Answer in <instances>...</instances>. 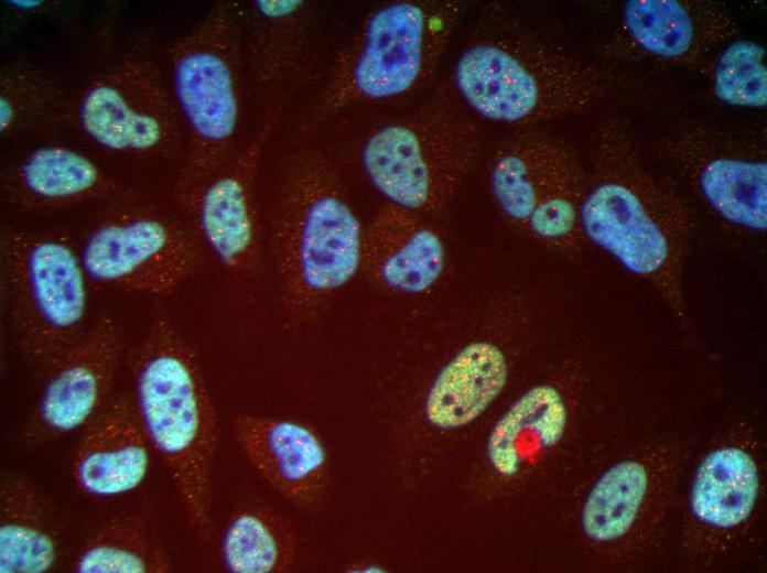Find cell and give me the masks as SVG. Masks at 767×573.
<instances>
[{
  "label": "cell",
  "mask_w": 767,
  "mask_h": 573,
  "mask_svg": "<svg viewBox=\"0 0 767 573\" xmlns=\"http://www.w3.org/2000/svg\"><path fill=\"white\" fill-rule=\"evenodd\" d=\"M764 130L685 123L657 149L703 209L734 235L758 238L767 228V150Z\"/></svg>",
  "instance_id": "obj_11"
},
{
  "label": "cell",
  "mask_w": 767,
  "mask_h": 573,
  "mask_svg": "<svg viewBox=\"0 0 767 573\" xmlns=\"http://www.w3.org/2000/svg\"><path fill=\"white\" fill-rule=\"evenodd\" d=\"M123 328L107 311L98 314L52 364L23 440L36 447L87 428L109 402L123 353Z\"/></svg>",
  "instance_id": "obj_17"
},
{
  "label": "cell",
  "mask_w": 767,
  "mask_h": 573,
  "mask_svg": "<svg viewBox=\"0 0 767 573\" xmlns=\"http://www.w3.org/2000/svg\"><path fill=\"white\" fill-rule=\"evenodd\" d=\"M64 126L148 194L155 195L150 177L161 175L173 191L186 163V134L163 52L148 35L137 34L110 47L82 75L72 77Z\"/></svg>",
  "instance_id": "obj_3"
},
{
  "label": "cell",
  "mask_w": 767,
  "mask_h": 573,
  "mask_svg": "<svg viewBox=\"0 0 767 573\" xmlns=\"http://www.w3.org/2000/svg\"><path fill=\"white\" fill-rule=\"evenodd\" d=\"M78 248L91 281L147 295L174 292L205 257L169 196L144 194L87 214Z\"/></svg>",
  "instance_id": "obj_9"
},
{
  "label": "cell",
  "mask_w": 767,
  "mask_h": 573,
  "mask_svg": "<svg viewBox=\"0 0 767 573\" xmlns=\"http://www.w3.org/2000/svg\"><path fill=\"white\" fill-rule=\"evenodd\" d=\"M474 121L449 108H426L371 127L358 144L360 167L388 204L420 217L439 214L473 164Z\"/></svg>",
  "instance_id": "obj_10"
},
{
  "label": "cell",
  "mask_w": 767,
  "mask_h": 573,
  "mask_svg": "<svg viewBox=\"0 0 767 573\" xmlns=\"http://www.w3.org/2000/svg\"><path fill=\"white\" fill-rule=\"evenodd\" d=\"M280 111L262 116L246 144L177 207L212 258L247 301L257 296L268 269L260 201L263 156Z\"/></svg>",
  "instance_id": "obj_12"
},
{
  "label": "cell",
  "mask_w": 767,
  "mask_h": 573,
  "mask_svg": "<svg viewBox=\"0 0 767 573\" xmlns=\"http://www.w3.org/2000/svg\"><path fill=\"white\" fill-rule=\"evenodd\" d=\"M508 367L504 353L486 342L472 343L439 372L425 401L428 420L455 429L480 415L504 389Z\"/></svg>",
  "instance_id": "obj_25"
},
{
  "label": "cell",
  "mask_w": 767,
  "mask_h": 573,
  "mask_svg": "<svg viewBox=\"0 0 767 573\" xmlns=\"http://www.w3.org/2000/svg\"><path fill=\"white\" fill-rule=\"evenodd\" d=\"M231 432L252 468L274 491L304 511L322 505L328 460L315 431L290 419L239 413L231 420Z\"/></svg>",
  "instance_id": "obj_19"
},
{
  "label": "cell",
  "mask_w": 767,
  "mask_h": 573,
  "mask_svg": "<svg viewBox=\"0 0 767 573\" xmlns=\"http://www.w3.org/2000/svg\"><path fill=\"white\" fill-rule=\"evenodd\" d=\"M444 247L424 219L386 203L364 229L361 266L378 284L400 293L430 289L444 268Z\"/></svg>",
  "instance_id": "obj_22"
},
{
  "label": "cell",
  "mask_w": 767,
  "mask_h": 573,
  "mask_svg": "<svg viewBox=\"0 0 767 573\" xmlns=\"http://www.w3.org/2000/svg\"><path fill=\"white\" fill-rule=\"evenodd\" d=\"M583 170L580 158L565 142L522 131L503 141L494 153L490 190L506 219L523 231L532 214Z\"/></svg>",
  "instance_id": "obj_20"
},
{
  "label": "cell",
  "mask_w": 767,
  "mask_h": 573,
  "mask_svg": "<svg viewBox=\"0 0 767 573\" xmlns=\"http://www.w3.org/2000/svg\"><path fill=\"white\" fill-rule=\"evenodd\" d=\"M737 26L719 3L703 0H628L616 26V42L635 57L670 65L703 66Z\"/></svg>",
  "instance_id": "obj_18"
},
{
  "label": "cell",
  "mask_w": 767,
  "mask_h": 573,
  "mask_svg": "<svg viewBox=\"0 0 767 573\" xmlns=\"http://www.w3.org/2000/svg\"><path fill=\"white\" fill-rule=\"evenodd\" d=\"M72 76L30 57H17L0 73L1 145L64 126Z\"/></svg>",
  "instance_id": "obj_26"
},
{
  "label": "cell",
  "mask_w": 767,
  "mask_h": 573,
  "mask_svg": "<svg viewBox=\"0 0 767 573\" xmlns=\"http://www.w3.org/2000/svg\"><path fill=\"white\" fill-rule=\"evenodd\" d=\"M487 25L462 50L453 82L485 120L528 126L592 110L613 90L603 68L508 19Z\"/></svg>",
  "instance_id": "obj_5"
},
{
  "label": "cell",
  "mask_w": 767,
  "mask_h": 573,
  "mask_svg": "<svg viewBox=\"0 0 767 573\" xmlns=\"http://www.w3.org/2000/svg\"><path fill=\"white\" fill-rule=\"evenodd\" d=\"M682 195L645 165L628 126H597L580 208L582 236L649 284L684 327L683 269L693 235Z\"/></svg>",
  "instance_id": "obj_2"
},
{
  "label": "cell",
  "mask_w": 767,
  "mask_h": 573,
  "mask_svg": "<svg viewBox=\"0 0 767 573\" xmlns=\"http://www.w3.org/2000/svg\"><path fill=\"white\" fill-rule=\"evenodd\" d=\"M299 538L278 509L249 502L229 519L220 543L225 569L233 573H282L295 561Z\"/></svg>",
  "instance_id": "obj_27"
},
{
  "label": "cell",
  "mask_w": 767,
  "mask_h": 573,
  "mask_svg": "<svg viewBox=\"0 0 767 573\" xmlns=\"http://www.w3.org/2000/svg\"><path fill=\"white\" fill-rule=\"evenodd\" d=\"M60 552L47 496L30 477L6 474L0 484V572H48Z\"/></svg>",
  "instance_id": "obj_23"
},
{
  "label": "cell",
  "mask_w": 767,
  "mask_h": 573,
  "mask_svg": "<svg viewBox=\"0 0 767 573\" xmlns=\"http://www.w3.org/2000/svg\"><path fill=\"white\" fill-rule=\"evenodd\" d=\"M330 25L312 0H252L244 4V52L252 109L280 111L324 77Z\"/></svg>",
  "instance_id": "obj_14"
},
{
  "label": "cell",
  "mask_w": 767,
  "mask_h": 573,
  "mask_svg": "<svg viewBox=\"0 0 767 573\" xmlns=\"http://www.w3.org/2000/svg\"><path fill=\"white\" fill-rule=\"evenodd\" d=\"M187 159L172 191L179 205L246 144L252 105L244 52V4L218 1L164 51ZM257 125V123H256Z\"/></svg>",
  "instance_id": "obj_6"
},
{
  "label": "cell",
  "mask_w": 767,
  "mask_h": 573,
  "mask_svg": "<svg viewBox=\"0 0 767 573\" xmlns=\"http://www.w3.org/2000/svg\"><path fill=\"white\" fill-rule=\"evenodd\" d=\"M681 458L676 442L652 443L617 460L596 479L581 526L609 562L634 556L653 538L670 506Z\"/></svg>",
  "instance_id": "obj_15"
},
{
  "label": "cell",
  "mask_w": 767,
  "mask_h": 573,
  "mask_svg": "<svg viewBox=\"0 0 767 573\" xmlns=\"http://www.w3.org/2000/svg\"><path fill=\"white\" fill-rule=\"evenodd\" d=\"M462 11V2L444 0H393L371 9L331 57L306 122L323 127L350 108L420 89Z\"/></svg>",
  "instance_id": "obj_7"
},
{
  "label": "cell",
  "mask_w": 767,
  "mask_h": 573,
  "mask_svg": "<svg viewBox=\"0 0 767 573\" xmlns=\"http://www.w3.org/2000/svg\"><path fill=\"white\" fill-rule=\"evenodd\" d=\"M150 447L131 393L114 397L87 426L75 451L74 482L95 497L132 491L147 476Z\"/></svg>",
  "instance_id": "obj_21"
},
{
  "label": "cell",
  "mask_w": 767,
  "mask_h": 573,
  "mask_svg": "<svg viewBox=\"0 0 767 573\" xmlns=\"http://www.w3.org/2000/svg\"><path fill=\"white\" fill-rule=\"evenodd\" d=\"M171 569L161 543L133 518L116 519L96 530L73 563L78 573H164Z\"/></svg>",
  "instance_id": "obj_28"
},
{
  "label": "cell",
  "mask_w": 767,
  "mask_h": 573,
  "mask_svg": "<svg viewBox=\"0 0 767 573\" xmlns=\"http://www.w3.org/2000/svg\"><path fill=\"white\" fill-rule=\"evenodd\" d=\"M144 194L65 126L1 145V198L11 213L88 214Z\"/></svg>",
  "instance_id": "obj_13"
},
{
  "label": "cell",
  "mask_w": 767,
  "mask_h": 573,
  "mask_svg": "<svg viewBox=\"0 0 767 573\" xmlns=\"http://www.w3.org/2000/svg\"><path fill=\"white\" fill-rule=\"evenodd\" d=\"M18 215L0 239L6 311L20 354L51 366L85 331L88 278L78 238L50 216Z\"/></svg>",
  "instance_id": "obj_8"
},
{
  "label": "cell",
  "mask_w": 767,
  "mask_h": 573,
  "mask_svg": "<svg viewBox=\"0 0 767 573\" xmlns=\"http://www.w3.org/2000/svg\"><path fill=\"white\" fill-rule=\"evenodd\" d=\"M321 128L304 121L282 143L260 191L268 269L285 317L318 321L361 266L364 229Z\"/></svg>",
  "instance_id": "obj_1"
},
{
  "label": "cell",
  "mask_w": 767,
  "mask_h": 573,
  "mask_svg": "<svg viewBox=\"0 0 767 573\" xmlns=\"http://www.w3.org/2000/svg\"><path fill=\"white\" fill-rule=\"evenodd\" d=\"M131 397L148 442L173 482L186 526L207 541L217 418L195 352L162 310L154 313L136 356Z\"/></svg>",
  "instance_id": "obj_4"
},
{
  "label": "cell",
  "mask_w": 767,
  "mask_h": 573,
  "mask_svg": "<svg viewBox=\"0 0 767 573\" xmlns=\"http://www.w3.org/2000/svg\"><path fill=\"white\" fill-rule=\"evenodd\" d=\"M568 419V404L558 387L539 383L530 388L490 432L487 455L493 468L510 477L539 463L562 440Z\"/></svg>",
  "instance_id": "obj_24"
},
{
  "label": "cell",
  "mask_w": 767,
  "mask_h": 573,
  "mask_svg": "<svg viewBox=\"0 0 767 573\" xmlns=\"http://www.w3.org/2000/svg\"><path fill=\"white\" fill-rule=\"evenodd\" d=\"M705 62L713 95L721 102L761 109L767 104L766 53L752 40H731Z\"/></svg>",
  "instance_id": "obj_29"
},
{
  "label": "cell",
  "mask_w": 767,
  "mask_h": 573,
  "mask_svg": "<svg viewBox=\"0 0 767 573\" xmlns=\"http://www.w3.org/2000/svg\"><path fill=\"white\" fill-rule=\"evenodd\" d=\"M756 445L752 434L730 432L696 465L683 533L692 560H713L735 545L753 523L763 494Z\"/></svg>",
  "instance_id": "obj_16"
}]
</instances>
